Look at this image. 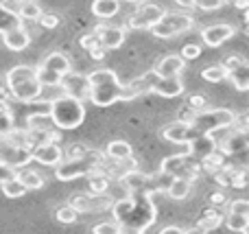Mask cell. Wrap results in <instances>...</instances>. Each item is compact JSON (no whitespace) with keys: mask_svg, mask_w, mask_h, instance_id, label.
I'll return each instance as SVG.
<instances>
[{"mask_svg":"<svg viewBox=\"0 0 249 234\" xmlns=\"http://www.w3.org/2000/svg\"><path fill=\"white\" fill-rule=\"evenodd\" d=\"M160 136H162L164 140H171V143H175V144H181V143H193V140L201 134L195 129L193 123H190L188 118H184V121H173V123H168V125H164L162 131H160Z\"/></svg>","mask_w":249,"mask_h":234,"instance_id":"cell-12","label":"cell"},{"mask_svg":"<svg viewBox=\"0 0 249 234\" xmlns=\"http://www.w3.org/2000/svg\"><path fill=\"white\" fill-rule=\"evenodd\" d=\"M193 24H195V20L188 13H166L164 11V16L160 18L149 31L155 37L168 39V37H175V35H181V33H186V31H190Z\"/></svg>","mask_w":249,"mask_h":234,"instance_id":"cell-9","label":"cell"},{"mask_svg":"<svg viewBox=\"0 0 249 234\" xmlns=\"http://www.w3.org/2000/svg\"><path fill=\"white\" fill-rule=\"evenodd\" d=\"M16 175H18V180L24 184L26 191H39V188L44 186V178L37 173V171H29V169L20 171V169H18Z\"/></svg>","mask_w":249,"mask_h":234,"instance_id":"cell-27","label":"cell"},{"mask_svg":"<svg viewBox=\"0 0 249 234\" xmlns=\"http://www.w3.org/2000/svg\"><path fill=\"white\" fill-rule=\"evenodd\" d=\"M186 68V59L181 55H166L155 64V74L160 77H173V74H179Z\"/></svg>","mask_w":249,"mask_h":234,"instance_id":"cell-20","label":"cell"},{"mask_svg":"<svg viewBox=\"0 0 249 234\" xmlns=\"http://www.w3.org/2000/svg\"><path fill=\"white\" fill-rule=\"evenodd\" d=\"M92 33L99 39V46L105 51H116L123 46L124 35H127V26H109V24H96Z\"/></svg>","mask_w":249,"mask_h":234,"instance_id":"cell-13","label":"cell"},{"mask_svg":"<svg viewBox=\"0 0 249 234\" xmlns=\"http://www.w3.org/2000/svg\"><path fill=\"white\" fill-rule=\"evenodd\" d=\"M59 88L64 90V94H70L79 101H90V86H88V77L83 74H74L72 70L61 77Z\"/></svg>","mask_w":249,"mask_h":234,"instance_id":"cell-14","label":"cell"},{"mask_svg":"<svg viewBox=\"0 0 249 234\" xmlns=\"http://www.w3.org/2000/svg\"><path fill=\"white\" fill-rule=\"evenodd\" d=\"M118 11H121V2L118 0H94L92 2V13L96 18H103V20L114 18Z\"/></svg>","mask_w":249,"mask_h":234,"instance_id":"cell-24","label":"cell"},{"mask_svg":"<svg viewBox=\"0 0 249 234\" xmlns=\"http://www.w3.org/2000/svg\"><path fill=\"white\" fill-rule=\"evenodd\" d=\"M188 121L193 123V127L199 134H214V131L223 129V127L234 125L236 112H232L228 108H203L190 114Z\"/></svg>","mask_w":249,"mask_h":234,"instance_id":"cell-6","label":"cell"},{"mask_svg":"<svg viewBox=\"0 0 249 234\" xmlns=\"http://www.w3.org/2000/svg\"><path fill=\"white\" fill-rule=\"evenodd\" d=\"M210 204H212V206L225 204V195H223V193H212V195H210Z\"/></svg>","mask_w":249,"mask_h":234,"instance_id":"cell-47","label":"cell"},{"mask_svg":"<svg viewBox=\"0 0 249 234\" xmlns=\"http://www.w3.org/2000/svg\"><path fill=\"white\" fill-rule=\"evenodd\" d=\"M103 156L116 162V160H124V158L133 156V149H131V144H129L127 140H112V143L105 147Z\"/></svg>","mask_w":249,"mask_h":234,"instance_id":"cell-23","label":"cell"},{"mask_svg":"<svg viewBox=\"0 0 249 234\" xmlns=\"http://www.w3.org/2000/svg\"><path fill=\"white\" fill-rule=\"evenodd\" d=\"M88 77V86H90V101L99 108H109V105L118 103V101H133L136 94L129 90V86H123L118 81V74L109 68L92 70Z\"/></svg>","mask_w":249,"mask_h":234,"instance_id":"cell-2","label":"cell"},{"mask_svg":"<svg viewBox=\"0 0 249 234\" xmlns=\"http://www.w3.org/2000/svg\"><path fill=\"white\" fill-rule=\"evenodd\" d=\"M179 55L184 57L186 61H188V59H197V57L201 55V46H199V44H186V46L181 48Z\"/></svg>","mask_w":249,"mask_h":234,"instance_id":"cell-40","label":"cell"},{"mask_svg":"<svg viewBox=\"0 0 249 234\" xmlns=\"http://www.w3.org/2000/svg\"><path fill=\"white\" fill-rule=\"evenodd\" d=\"M2 101H7V92H4V88H0V103Z\"/></svg>","mask_w":249,"mask_h":234,"instance_id":"cell-51","label":"cell"},{"mask_svg":"<svg viewBox=\"0 0 249 234\" xmlns=\"http://www.w3.org/2000/svg\"><path fill=\"white\" fill-rule=\"evenodd\" d=\"M193 191V180L188 178H173L166 188V195L175 201H184Z\"/></svg>","mask_w":249,"mask_h":234,"instance_id":"cell-21","label":"cell"},{"mask_svg":"<svg viewBox=\"0 0 249 234\" xmlns=\"http://www.w3.org/2000/svg\"><path fill=\"white\" fill-rule=\"evenodd\" d=\"M243 64H247V61L243 59L241 55H230V57H225L223 59V68L228 70V72L230 70H234V68H238V66H243Z\"/></svg>","mask_w":249,"mask_h":234,"instance_id":"cell-42","label":"cell"},{"mask_svg":"<svg viewBox=\"0 0 249 234\" xmlns=\"http://www.w3.org/2000/svg\"><path fill=\"white\" fill-rule=\"evenodd\" d=\"M153 70H149V72H144L142 77L133 79L131 83H129V90L133 92L136 96H142V94H151V81H153Z\"/></svg>","mask_w":249,"mask_h":234,"instance_id":"cell-30","label":"cell"},{"mask_svg":"<svg viewBox=\"0 0 249 234\" xmlns=\"http://www.w3.org/2000/svg\"><path fill=\"white\" fill-rule=\"evenodd\" d=\"M4 81H7L9 94L13 99L22 101V103H33V101H39V96H42L44 88L39 83L33 66H16L7 72Z\"/></svg>","mask_w":249,"mask_h":234,"instance_id":"cell-3","label":"cell"},{"mask_svg":"<svg viewBox=\"0 0 249 234\" xmlns=\"http://www.w3.org/2000/svg\"><path fill=\"white\" fill-rule=\"evenodd\" d=\"M105 53H107V51H105L103 46H99V44H96L94 48H90V55H92V59H103V57H105Z\"/></svg>","mask_w":249,"mask_h":234,"instance_id":"cell-46","label":"cell"},{"mask_svg":"<svg viewBox=\"0 0 249 234\" xmlns=\"http://www.w3.org/2000/svg\"><path fill=\"white\" fill-rule=\"evenodd\" d=\"M177 7H184V9H193L195 7V0H175Z\"/></svg>","mask_w":249,"mask_h":234,"instance_id":"cell-49","label":"cell"},{"mask_svg":"<svg viewBox=\"0 0 249 234\" xmlns=\"http://www.w3.org/2000/svg\"><path fill=\"white\" fill-rule=\"evenodd\" d=\"M16 173H18L16 169H11V166H7V164H2V162H0V184L7 182V180L13 178Z\"/></svg>","mask_w":249,"mask_h":234,"instance_id":"cell-45","label":"cell"},{"mask_svg":"<svg viewBox=\"0 0 249 234\" xmlns=\"http://www.w3.org/2000/svg\"><path fill=\"white\" fill-rule=\"evenodd\" d=\"M94 234H118V232H123V228H121V223L118 221H105V223H99V226H94V230H92Z\"/></svg>","mask_w":249,"mask_h":234,"instance_id":"cell-37","label":"cell"},{"mask_svg":"<svg viewBox=\"0 0 249 234\" xmlns=\"http://www.w3.org/2000/svg\"><path fill=\"white\" fill-rule=\"evenodd\" d=\"M20 20H37L39 13H42V7H39L35 0H22L20 9H16Z\"/></svg>","mask_w":249,"mask_h":234,"instance_id":"cell-32","label":"cell"},{"mask_svg":"<svg viewBox=\"0 0 249 234\" xmlns=\"http://www.w3.org/2000/svg\"><path fill=\"white\" fill-rule=\"evenodd\" d=\"M201 77L206 79V81H210V83H219V81H223V79L228 77V70L223 68V64H219V66H208V68L201 70Z\"/></svg>","mask_w":249,"mask_h":234,"instance_id":"cell-35","label":"cell"},{"mask_svg":"<svg viewBox=\"0 0 249 234\" xmlns=\"http://www.w3.org/2000/svg\"><path fill=\"white\" fill-rule=\"evenodd\" d=\"M37 22L39 24L44 26V29H57V26H59V16H57V13H39V18H37Z\"/></svg>","mask_w":249,"mask_h":234,"instance_id":"cell-38","label":"cell"},{"mask_svg":"<svg viewBox=\"0 0 249 234\" xmlns=\"http://www.w3.org/2000/svg\"><path fill=\"white\" fill-rule=\"evenodd\" d=\"M164 16V9L155 2H149V4H140L136 11L129 16L127 20V26L133 31H140V29H151L160 18Z\"/></svg>","mask_w":249,"mask_h":234,"instance_id":"cell-11","label":"cell"},{"mask_svg":"<svg viewBox=\"0 0 249 234\" xmlns=\"http://www.w3.org/2000/svg\"><path fill=\"white\" fill-rule=\"evenodd\" d=\"M223 164H225V153L221 151V149H214V151L206 153V156L201 158V166L208 173H216Z\"/></svg>","mask_w":249,"mask_h":234,"instance_id":"cell-28","label":"cell"},{"mask_svg":"<svg viewBox=\"0 0 249 234\" xmlns=\"http://www.w3.org/2000/svg\"><path fill=\"white\" fill-rule=\"evenodd\" d=\"M184 230H181V228H177V226H171V228H164L162 230V234H181Z\"/></svg>","mask_w":249,"mask_h":234,"instance_id":"cell-50","label":"cell"},{"mask_svg":"<svg viewBox=\"0 0 249 234\" xmlns=\"http://www.w3.org/2000/svg\"><path fill=\"white\" fill-rule=\"evenodd\" d=\"M225 226L234 232H247L249 228V215H238V213H228L225 217Z\"/></svg>","mask_w":249,"mask_h":234,"instance_id":"cell-34","label":"cell"},{"mask_svg":"<svg viewBox=\"0 0 249 234\" xmlns=\"http://www.w3.org/2000/svg\"><path fill=\"white\" fill-rule=\"evenodd\" d=\"M2 44L9 48V51H24L26 46L31 44V37H29V31L24 29L22 24L13 26V29L4 31L2 33Z\"/></svg>","mask_w":249,"mask_h":234,"instance_id":"cell-19","label":"cell"},{"mask_svg":"<svg viewBox=\"0 0 249 234\" xmlns=\"http://www.w3.org/2000/svg\"><path fill=\"white\" fill-rule=\"evenodd\" d=\"M225 79H230V81H232V86L236 88L238 92H245L249 88V68H247V64H243V66H238V68L230 70Z\"/></svg>","mask_w":249,"mask_h":234,"instance_id":"cell-26","label":"cell"},{"mask_svg":"<svg viewBox=\"0 0 249 234\" xmlns=\"http://www.w3.org/2000/svg\"><path fill=\"white\" fill-rule=\"evenodd\" d=\"M114 221L121 223L123 230L129 232H144L146 228L153 226L155 217H158V208L153 201V193L149 191H136L127 199L112 201L109 206Z\"/></svg>","mask_w":249,"mask_h":234,"instance_id":"cell-1","label":"cell"},{"mask_svg":"<svg viewBox=\"0 0 249 234\" xmlns=\"http://www.w3.org/2000/svg\"><path fill=\"white\" fill-rule=\"evenodd\" d=\"M188 105L193 108V112H197V109L206 108V99H203V96H199V94H195V96H190V99H188Z\"/></svg>","mask_w":249,"mask_h":234,"instance_id":"cell-44","label":"cell"},{"mask_svg":"<svg viewBox=\"0 0 249 234\" xmlns=\"http://www.w3.org/2000/svg\"><path fill=\"white\" fill-rule=\"evenodd\" d=\"M228 213L249 215V201H247V199H234L232 204H228Z\"/></svg>","mask_w":249,"mask_h":234,"instance_id":"cell-41","label":"cell"},{"mask_svg":"<svg viewBox=\"0 0 249 234\" xmlns=\"http://www.w3.org/2000/svg\"><path fill=\"white\" fill-rule=\"evenodd\" d=\"M151 92L164 96V99H175V96L184 94V81L179 79V74H173V77H160V74H153Z\"/></svg>","mask_w":249,"mask_h":234,"instance_id":"cell-15","label":"cell"},{"mask_svg":"<svg viewBox=\"0 0 249 234\" xmlns=\"http://www.w3.org/2000/svg\"><path fill=\"white\" fill-rule=\"evenodd\" d=\"M118 178L123 180L124 184L129 186V191L136 193V191H142V188L146 186V182H149V175H144L140 169H129V171H123V173H118Z\"/></svg>","mask_w":249,"mask_h":234,"instance_id":"cell-22","label":"cell"},{"mask_svg":"<svg viewBox=\"0 0 249 234\" xmlns=\"http://www.w3.org/2000/svg\"><path fill=\"white\" fill-rule=\"evenodd\" d=\"M223 223V217H221L216 210H206L203 213V217L199 219V226H197V230H203V232H208V230H216V228Z\"/></svg>","mask_w":249,"mask_h":234,"instance_id":"cell-33","label":"cell"},{"mask_svg":"<svg viewBox=\"0 0 249 234\" xmlns=\"http://www.w3.org/2000/svg\"><path fill=\"white\" fill-rule=\"evenodd\" d=\"M31 160H33V158H31V147L13 143L7 136H0V162H2V164L18 171V169H24Z\"/></svg>","mask_w":249,"mask_h":234,"instance_id":"cell-10","label":"cell"},{"mask_svg":"<svg viewBox=\"0 0 249 234\" xmlns=\"http://www.w3.org/2000/svg\"><path fill=\"white\" fill-rule=\"evenodd\" d=\"M18 24H22V20H20L16 9H13L11 4L0 2V33L13 29V26H18Z\"/></svg>","mask_w":249,"mask_h":234,"instance_id":"cell-25","label":"cell"},{"mask_svg":"<svg viewBox=\"0 0 249 234\" xmlns=\"http://www.w3.org/2000/svg\"><path fill=\"white\" fill-rule=\"evenodd\" d=\"M225 4V0H195V7L203 9V11H216Z\"/></svg>","mask_w":249,"mask_h":234,"instance_id":"cell-39","label":"cell"},{"mask_svg":"<svg viewBox=\"0 0 249 234\" xmlns=\"http://www.w3.org/2000/svg\"><path fill=\"white\" fill-rule=\"evenodd\" d=\"M101 164H105V156L103 151H86L79 158H68L61 160L55 166V175L61 182H70L77 178H88L94 169H99Z\"/></svg>","mask_w":249,"mask_h":234,"instance_id":"cell-5","label":"cell"},{"mask_svg":"<svg viewBox=\"0 0 249 234\" xmlns=\"http://www.w3.org/2000/svg\"><path fill=\"white\" fill-rule=\"evenodd\" d=\"M31 158L44 166H57L64 160V151L57 143H42L31 147Z\"/></svg>","mask_w":249,"mask_h":234,"instance_id":"cell-16","label":"cell"},{"mask_svg":"<svg viewBox=\"0 0 249 234\" xmlns=\"http://www.w3.org/2000/svg\"><path fill=\"white\" fill-rule=\"evenodd\" d=\"M46 114L57 129H77L86 121V105L70 94H59L48 103Z\"/></svg>","mask_w":249,"mask_h":234,"instance_id":"cell-4","label":"cell"},{"mask_svg":"<svg viewBox=\"0 0 249 234\" xmlns=\"http://www.w3.org/2000/svg\"><path fill=\"white\" fill-rule=\"evenodd\" d=\"M179 153L175 156H168L166 160H162L160 164V173L164 175H171V178H188V180H197L199 169L201 164H188V158H190V144L188 143H181L179 144Z\"/></svg>","mask_w":249,"mask_h":234,"instance_id":"cell-8","label":"cell"},{"mask_svg":"<svg viewBox=\"0 0 249 234\" xmlns=\"http://www.w3.org/2000/svg\"><path fill=\"white\" fill-rule=\"evenodd\" d=\"M79 44H81V48H86V51H90V48H94L96 44H99V39H96L94 33H86L81 35V39H79Z\"/></svg>","mask_w":249,"mask_h":234,"instance_id":"cell-43","label":"cell"},{"mask_svg":"<svg viewBox=\"0 0 249 234\" xmlns=\"http://www.w3.org/2000/svg\"><path fill=\"white\" fill-rule=\"evenodd\" d=\"M236 35V29L232 24H225V22H219V24H210L201 31V42L210 48H216L221 44H225L230 37Z\"/></svg>","mask_w":249,"mask_h":234,"instance_id":"cell-17","label":"cell"},{"mask_svg":"<svg viewBox=\"0 0 249 234\" xmlns=\"http://www.w3.org/2000/svg\"><path fill=\"white\" fill-rule=\"evenodd\" d=\"M72 208H77L79 213H90V210H105L112 206V199L107 195H83V193H77V195L70 197L68 201Z\"/></svg>","mask_w":249,"mask_h":234,"instance_id":"cell-18","label":"cell"},{"mask_svg":"<svg viewBox=\"0 0 249 234\" xmlns=\"http://www.w3.org/2000/svg\"><path fill=\"white\" fill-rule=\"evenodd\" d=\"M55 217H57V221H61V223H74L79 219V210L72 208L70 204H66L55 210Z\"/></svg>","mask_w":249,"mask_h":234,"instance_id":"cell-36","label":"cell"},{"mask_svg":"<svg viewBox=\"0 0 249 234\" xmlns=\"http://www.w3.org/2000/svg\"><path fill=\"white\" fill-rule=\"evenodd\" d=\"M16 127V118H13L11 108L7 105V101L0 103V136H9V131Z\"/></svg>","mask_w":249,"mask_h":234,"instance_id":"cell-31","label":"cell"},{"mask_svg":"<svg viewBox=\"0 0 249 234\" xmlns=\"http://www.w3.org/2000/svg\"><path fill=\"white\" fill-rule=\"evenodd\" d=\"M124 2H140V0H124Z\"/></svg>","mask_w":249,"mask_h":234,"instance_id":"cell-52","label":"cell"},{"mask_svg":"<svg viewBox=\"0 0 249 234\" xmlns=\"http://www.w3.org/2000/svg\"><path fill=\"white\" fill-rule=\"evenodd\" d=\"M68 70H72L68 55L55 51L44 57L42 64L35 68V72H37V79H39V83H42V88H55V86H59L61 77H64Z\"/></svg>","mask_w":249,"mask_h":234,"instance_id":"cell-7","label":"cell"},{"mask_svg":"<svg viewBox=\"0 0 249 234\" xmlns=\"http://www.w3.org/2000/svg\"><path fill=\"white\" fill-rule=\"evenodd\" d=\"M2 186V193H4V197H9V199H20V197H24V193H26V188H24V184L18 180V175H13V178H9L7 182H2L0 184Z\"/></svg>","mask_w":249,"mask_h":234,"instance_id":"cell-29","label":"cell"},{"mask_svg":"<svg viewBox=\"0 0 249 234\" xmlns=\"http://www.w3.org/2000/svg\"><path fill=\"white\" fill-rule=\"evenodd\" d=\"M230 2H232L234 7H238L241 11H247V7H249V0H230Z\"/></svg>","mask_w":249,"mask_h":234,"instance_id":"cell-48","label":"cell"}]
</instances>
